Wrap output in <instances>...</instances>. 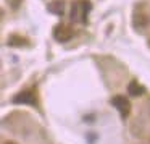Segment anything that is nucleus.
Here are the masks:
<instances>
[{"mask_svg": "<svg viewBox=\"0 0 150 144\" xmlns=\"http://www.w3.org/2000/svg\"><path fill=\"white\" fill-rule=\"evenodd\" d=\"M49 11L53 15H63V11H65V4H63L62 0H55V2H52V4L49 5Z\"/></svg>", "mask_w": 150, "mask_h": 144, "instance_id": "nucleus-5", "label": "nucleus"}, {"mask_svg": "<svg viewBox=\"0 0 150 144\" xmlns=\"http://www.w3.org/2000/svg\"><path fill=\"white\" fill-rule=\"evenodd\" d=\"M92 5L87 0H78L71 5V20L73 21H86L87 13L91 11Z\"/></svg>", "mask_w": 150, "mask_h": 144, "instance_id": "nucleus-1", "label": "nucleus"}, {"mask_svg": "<svg viewBox=\"0 0 150 144\" xmlns=\"http://www.w3.org/2000/svg\"><path fill=\"white\" fill-rule=\"evenodd\" d=\"M7 144H15V143H7Z\"/></svg>", "mask_w": 150, "mask_h": 144, "instance_id": "nucleus-7", "label": "nucleus"}, {"mask_svg": "<svg viewBox=\"0 0 150 144\" xmlns=\"http://www.w3.org/2000/svg\"><path fill=\"white\" fill-rule=\"evenodd\" d=\"M53 36L58 42H68L73 37V29L66 24H58V26L53 29Z\"/></svg>", "mask_w": 150, "mask_h": 144, "instance_id": "nucleus-3", "label": "nucleus"}, {"mask_svg": "<svg viewBox=\"0 0 150 144\" xmlns=\"http://www.w3.org/2000/svg\"><path fill=\"white\" fill-rule=\"evenodd\" d=\"M15 104H28V105H34L36 104V94H34L31 89H26V91H21L18 96L13 97Z\"/></svg>", "mask_w": 150, "mask_h": 144, "instance_id": "nucleus-4", "label": "nucleus"}, {"mask_svg": "<svg viewBox=\"0 0 150 144\" xmlns=\"http://www.w3.org/2000/svg\"><path fill=\"white\" fill-rule=\"evenodd\" d=\"M127 91H129L131 96H140L144 92V88L137 81H131L129 86H127Z\"/></svg>", "mask_w": 150, "mask_h": 144, "instance_id": "nucleus-6", "label": "nucleus"}, {"mask_svg": "<svg viewBox=\"0 0 150 144\" xmlns=\"http://www.w3.org/2000/svg\"><path fill=\"white\" fill-rule=\"evenodd\" d=\"M111 104L120 110V113L123 118H126L127 115L131 113V102L127 101L124 96H115V97L111 99Z\"/></svg>", "mask_w": 150, "mask_h": 144, "instance_id": "nucleus-2", "label": "nucleus"}]
</instances>
